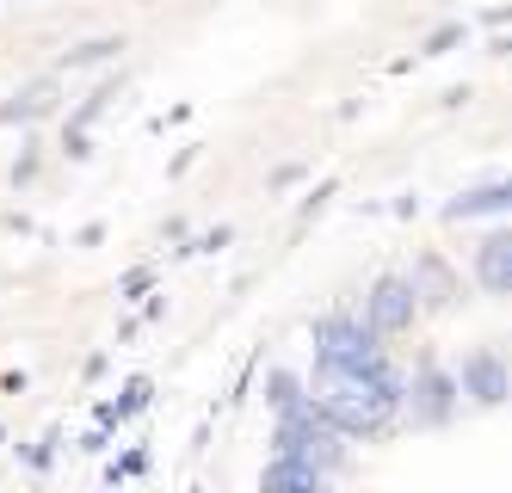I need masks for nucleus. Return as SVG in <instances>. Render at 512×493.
Instances as JSON below:
<instances>
[{
	"instance_id": "obj_3",
	"label": "nucleus",
	"mask_w": 512,
	"mask_h": 493,
	"mask_svg": "<svg viewBox=\"0 0 512 493\" xmlns=\"http://www.w3.org/2000/svg\"><path fill=\"white\" fill-rule=\"evenodd\" d=\"M457 395H469L475 407H500L506 401V364L500 352H469L457 370Z\"/></svg>"
},
{
	"instance_id": "obj_8",
	"label": "nucleus",
	"mask_w": 512,
	"mask_h": 493,
	"mask_svg": "<svg viewBox=\"0 0 512 493\" xmlns=\"http://www.w3.org/2000/svg\"><path fill=\"white\" fill-rule=\"evenodd\" d=\"M266 401H272L278 413H303V407H309L303 383H297V376H290V370H272V376H266Z\"/></svg>"
},
{
	"instance_id": "obj_2",
	"label": "nucleus",
	"mask_w": 512,
	"mask_h": 493,
	"mask_svg": "<svg viewBox=\"0 0 512 493\" xmlns=\"http://www.w3.org/2000/svg\"><path fill=\"white\" fill-rule=\"evenodd\" d=\"M420 315V296L408 278H377L371 296H364V327L371 333H408Z\"/></svg>"
},
{
	"instance_id": "obj_1",
	"label": "nucleus",
	"mask_w": 512,
	"mask_h": 493,
	"mask_svg": "<svg viewBox=\"0 0 512 493\" xmlns=\"http://www.w3.org/2000/svg\"><path fill=\"white\" fill-rule=\"evenodd\" d=\"M371 364H383V346L364 321L352 315L315 321V370H371Z\"/></svg>"
},
{
	"instance_id": "obj_4",
	"label": "nucleus",
	"mask_w": 512,
	"mask_h": 493,
	"mask_svg": "<svg viewBox=\"0 0 512 493\" xmlns=\"http://www.w3.org/2000/svg\"><path fill=\"white\" fill-rule=\"evenodd\" d=\"M414 426H445L451 413H457V376H445V370H426L420 383H414Z\"/></svg>"
},
{
	"instance_id": "obj_6",
	"label": "nucleus",
	"mask_w": 512,
	"mask_h": 493,
	"mask_svg": "<svg viewBox=\"0 0 512 493\" xmlns=\"http://www.w3.org/2000/svg\"><path fill=\"white\" fill-rule=\"evenodd\" d=\"M506 204H512V185H506V179H494V185H475V192H463L445 216H451V222H463V216H500Z\"/></svg>"
},
{
	"instance_id": "obj_5",
	"label": "nucleus",
	"mask_w": 512,
	"mask_h": 493,
	"mask_svg": "<svg viewBox=\"0 0 512 493\" xmlns=\"http://www.w3.org/2000/svg\"><path fill=\"white\" fill-rule=\"evenodd\" d=\"M475 278H482L488 296H506L512 290V235L506 229H494L482 247H475Z\"/></svg>"
},
{
	"instance_id": "obj_7",
	"label": "nucleus",
	"mask_w": 512,
	"mask_h": 493,
	"mask_svg": "<svg viewBox=\"0 0 512 493\" xmlns=\"http://www.w3.org/2000/svg\"><path fill=\"white\" fill-rule=\"evenodd\" d=\"M260 493H321V475L290 457H272V469L260 475Z\"/></svg>"
}]
</instances>
